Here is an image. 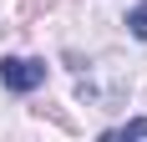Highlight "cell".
Here are the masks:
<instances>
[{
  "instance_id": "1",
  "label": "cell",
  "mask_w": 147,
  "mask_h": 142,
  "mask_svg": "<svg viewBox=\"0 0 147 142\" xmlns=\"http://www.w3.org/2000/svg\"><path fill=\"white\" fill-rule=\"evenodd\" d=\"M0 86L15 91V97H30L36 86H46V61H36V56H5L0 61Z\"/></svg>"
},
{
  "instance_id": "2",
  "label": "cell",
  "mask_w": 147,
  "mask_h": 142,
  "mask_svg": "<svg viewBox=\"0 0 147 142\" xmlns=\"http://www.w3.org/2000/svg\"><path fill=\"white\" fill-rule=\"evenodd\" d=\"M96 142H147V117H132L127 127H117V132H102Z\"/></svg>"
},
{
  "instance_id": "3",
  "label": "cell",
  "mask_w": 147,
  "mask_h": 142,
  "mask_svg": "<svg viewBox=\"0 0 147 142\" xmlns=\"http://www.w3.org/2000/svg\"><path fill=\"white\" fill-rule=\"evenodd\" d=\"M127 30H132L137 41H147V0H137L132 10H127Z\"/></svg>"
}]
</instances>
